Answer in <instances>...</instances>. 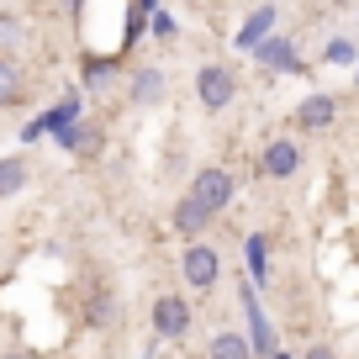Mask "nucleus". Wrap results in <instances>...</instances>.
Instances as JSON below:
<instances>
[{"label": "nucleus", "instance_id": "nucleus-19", "mask_svg": "<svg viewBox=\"0 0 359 359\" xmlns=\"http://www.w3.org/2000/svg\"><path fill=\"white\" fill-rule=\"evenodd\" d=\"M0 359H37V354H32V348H6Z\"/></svg>", "mask_w": 359, "mask_h": 359}, {"label": "nucleus", "instance_id": "nucleus-6", "mask_svg": "<svg viewBox=\"0 0 359 359\" xmlns=\"http://www.w3.org/2000/svg\"><path fill=\"white\" fill-rule=\"evenodd\" d=\"M254 58L269 69V74H296V69H302V53H296V43H291V37H280V32H269L264 43L254 48Z\"/></svg>", "mask_w": 359, "mask_h": 359}, {"label": "nucleus", "instance_id": "nucleus-21", "mask_svg": "<svg viewBox=\"0 0 359 359\" xmlns=\"http://www.w3.org/2000/svg\"><path fill=\"white\" fill-rule=\"evenodd\" d=\"M338 6H348V0H338Z\"/></svg>", "mask_w": 359, "mask_h": 359}, {"label": "nucleus", "instance_id": "nucleus-10", "mask_svg": "<svg viewBox=\"0 0 359 359\" xmlns=\"http://www.w3.org/2000/svg\"><path fill=\"white\" fill-rule=\"evenodd\" d=\"M169 222H175V233L201 238L206 227H212V212H206V206L196 201V196H180V206H175V217H169Z\"/></svg>", "mask_w": 359, "mask_h": 359}, {"label": "nucleus", "instance_id": "nucleus-22", "mask_svg": "<svg viewBox=\"0 0 359 359\" xmlns=\"http://www.w3.org/2000/svg\"><path fill=\"white\" fill-rule=\"evenodd\" d=\"M275 359H285V354H275Z\"/></svg>", "mask_w": 359, "mask_h": 359}, {"label": "nucleus", "instance_id": "nucleus-8", "mask_svg": "<svg viewBox=\"0 0 359 359\" xmlns=\"http://www.w3.org/2000/svg\"><path fill=\"white\" fill-rule=\"evenodd\" d=\"M333 116H338L333 95H306V101L296 106V127H302V133H323V127H333Z\"/></svg>", "mask_w": 359, "mask_h": 359}, {"label": "nucleus", "instance_id": "nucleus-3", "mask_svg": "<svg viewBox=\"0 0 359 359\" xmlns=\"http://www.w3.org/2000/svg\"><path fill=\"white\" fill-rule=\"evenodd\" d=\"M191 196H196V201H201L212 217H217V212H227V206H233V175H227L222 164H206L201 175H196Z\"/></svg>", "mask_w": 359, "mask_h": 359}, {"label": "nucleus", "instance_id": "nucleus-4", "mask_svg": "<svg viewBox=\"0 0 359 359\" xmlns=\"http://www.w3.org/2000/svg\"><path fill=\"white\" fill-rule=\"evenodd\" d=\"M154 333L169 338V344L185 338L191 333V302H185V296H158L154 302Z\"/></svg>", "mask_w": 359, "mask_h": 359}, {"label": "nucleus", "instance_id": "nucleus-13", "mask_svg": "<svg viewBox=\"0 0 359 359\" xmlns=\"http://www.w3.org/2000/svg\"><path fill=\"white\" fill-rule=\"evenodd\" d=\"M243 306H248V323H254V348L259 354H275V338H269V323L259 317V296L248 291V280H243Z\"/></svg>", "mask_w": 359, "mask_h": 359}, {"label": "nucleus", "instance_id": "nucleus-15", "mask_svg": "<svg viewBox=\"0 0 359 359\" xmlns=\"http://www.w3.org/2000/svg\"><path fill=\"white\" fill-rule=\"evenodd\" d=\"M64 137V148H74V154H95L101 148V133L95 127H69V133H58Z\"/></svg>", "mask_w": 359, "mask_h": 359}, {"label": "nucleus", "instance_id": "nucleus-12", "mask_svg": "<svg viewBox=\"0 0 359 359\" xmlns=\"http://www.w3.org/2000/svg\"><path fill=\"white\" fill-rule=\"evenodd\" d=\"M27 180H32V164H27L22 154L0 158V201H11L16 191H27Z\"/></svg>", "mask_w": 359, "mask_h": 359}, {"label": "nucleus", "instance_id": "nucleus-20", "mask_svg": "<svg viewBox=\"0 0 359 359\" xmlns=\"http://www.w3.org/2000/svg\"><path fill=\"white\" fill-rule=\"evenodd\" d=\"M185 6H206V0H185Z\"/></svg>", "mask_w": 359, "mask_h": 359}, {"label": "nucleus", "instance_id": "nucleus-1", "mask_svg": "<svg viewBox=\"0 0 359 359\" xmlns=\"http://www.w3.org/2000/svg\"><path fill=\"white\" fill-rule=\"evenodd\" d=\"M196 101H201V111H227L238 101V74L227 64H201L196 69Z\"/></svg>", "mask_w": 359, "mask_h": 359}, {"label": "nucleus", "instance_id": "nucleus-5", "mask_svg": "<svg viewBox=\"0 0 359 359\" xmlns=\"http://www.w3.org/2000/svg\"><path fill=\"white\" fill-rule=\"evenodd\" d=\"M296 169H302V148H296L291 137L264 143V154H259V175H264V180H291Z\"/></svg>", "mask_w": 359, "mask_h": 359}, {"label": "nucleus", "instance_id": "nucleus-18", "mask_svg": "<svg viewBox=\"0 0 359 359\" xmlns=\"http://www.w3.org/2000/svg\"><path fill=\"white\" fill-rule=\"evenodd\" d=\"M306 359H333V348H327V344H312V348H306Z\"/></svg>", "mask_w": 359, "mask_h": 359}, {"label": "nucleus", "instance_id": "nucleus-16", "mask_svg": "<svg viewBox=\"0 0 359 359\" xmlns=\"http://www.w3.org/2000/svg\"><path fill=\"white\" fill-rule=\"evenodd\" d=\"M354 43H348V37H333V43L323 48V64H354Z\"/></svg>", "mask_w": 359, "mask_h": 359}, {"label": "nucleus", "instance_id": "nucleus-9", "mask_svg": "<svg viewBox=\"0 0 359 359\" xmlns=\"http://www.w3.org/2000/svg\"><path fill=\"white\" fill-rule=\"evenodd\" d=\"M164 90H169L164 69L143 64V69H137V74H133V90H127V95H133V106H158V101H164Z\"/></svg>", "mask_w": 359, "mask_h": 359}, {"label": "nucleus", "instance_id": "nucleus-14", "mask_svg": "<svg viewBox=\"0 0 359 359\" xmlns=\"http://www.w3.org/2000/svg\"><path fill=\"white\" fill-rule=\"evenodd\" d=\"M212 359H254V344L243 333H217L212 338Z\"/></svg>", "mask_w": 359, "mask_h": 359}, {"label": "nucleus", "instance_id": "nucleus-11", "mask_svg": "<svg viewBox=\"0 0 359 359\" xmlns=\"http://www.w3.org/2000/svg\"><path fill=\"white\" fill-rule=\"evenodd\" d=\"M22 95H27V74H22V64H16L11 53H0V111H11Z\"/></svg>", "mask_w": 359, "mask_h": 359}, {"label": "nucleus", "instance_id": "nucleus-2", "mask_svg": "<svg viewBox=\"0 0 359 359\" xmlns=\"http://www.w3.org/2000/svg\"><path fill=\"white\" fill-rule=\"evenodd\" d=\"M180 275H185V285H191V291H212L217 275H222V259H217V248L196 238V243L180 254Z\"/></svg>", "mask_w": 359, "mask_h": 359}, {"label": "nucleus", "instance_id": "nucleus-17", "mask_svg": "<svg viewBox=\"0 0 359 359\" xmlns=\"http://www.w3.org/2000/svg\"><path fill=\"white\" fill-rule=\"evenodd\" d=\"M248 269H254V280H264V275H269V259H264V238H248Z\"/></svg>", "mask_w": 359, "mask_h": 359}, {"label": "nucleus", "instance_id": "nucleus-7", "mask_svg": "<svg viewBox=\"0 0 359 359\" xmlns=\"http://www.w3.org/2000/svg\"><path fill=\"white\" fill-rule=\"evenodd\" d=\"M275 16H280V6H254V16H248V22L238 27L233 48H238V53H248V58H254V48L264 43L269 32H275Z\"/></svg>", "mask_w": 359, "mask_h": 359}]
</instances>
